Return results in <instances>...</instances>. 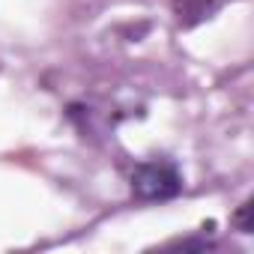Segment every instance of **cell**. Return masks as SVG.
Masks as SVG:
<instances>
[{
  "mask_svg": "<svg viewBox=\"0 0 254 254\" xmlns=\"http://www.w3.org/2000/svg\"><path fill=\"white\" fill-rule=\"evenodd\" d=\"M132 191L141 200H168L183 191V177H180L177 165H171L165 159L141 162L132 174Z\"/></svg>",
  "mask_w": 254,
  "mask_h": 254,
  "instance_id": "obj_1",
  "label": "cell"
},
{
  "mask_svg": "<svg viewBox=\"0 0 254 254\" xmlns=\"http://www.w3.org/2000/svg\"><path fill=\"white\" fill-rule=\"evenodd\" d=\"M248 212H251V203H242V209H239V230L242 233H251V224H248Z\"/></svg>",
  "mask_w": 254,
  "mask_h": 254,
  "instance_id": "obj_2",
  "label": "cell"
}]
</instances>
